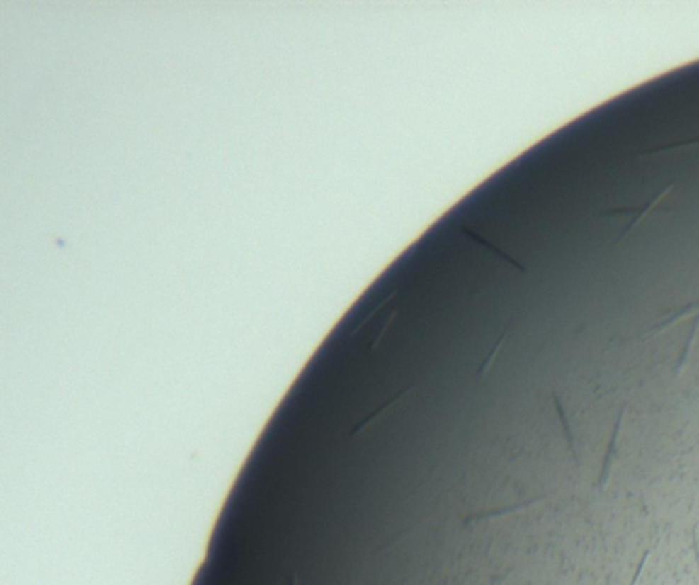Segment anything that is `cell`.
I'll list each match as a JSON object with an SVG mask.
<instances>
[{"label": "cell", "instance_id": "1", "mask_svg": "<svg viewBox=\"0 0 699 585\" xmlns=\"http://www.w3.org/2000/svg\"><path fill=\"white\" fill-rule=\"evenodd\" d=\"M673 187H675V183H671L666 189H661L659 194L654 195V199H652V201L644 204V206H642V208H638V210H636V208H620V210H613V212H609V216H627V224H625V228L622 230V236H625V234L630 233L632 228H636L642 220L650 214V212H652V210H654V208L661 204L666 195L671 194V189H673Z\"/></svg>", "mask_w": 699, "mask_h": 585}, {"label": "cell", "instance_id": "2", "mask_svg": "<svg viewBox=\"0 0 699 585\" xmlns=\"http://www.w3.org/2000/svg\"><path fill=\"white\" fill-rule=\"evenodd\" d=\"M687 316H699V300L698 302H689V304H685V306H681V308H675V311L666 312L662 318L657 321L654 327H650L648 331L644 333L642 339H652V337H657V335H661V333L669 331L673 325H677L679 321H685Z\"/></svg>", "mask_w": 699, "mask_h": 585}, {"label": "cell", "instance_id": "3", "mask_svg": "<svg viewBox=\"0 0 699 585\" xmlns=\"http://www.w3.org/2000/svg\"><path fill=\"white\" fill-rule=\"evenodd\" d=\"M623 417H625V409L620 413L618 417V423L613 428V433H611V440H609V446H607V452H605V458H603V467L601 472H599V481H597V487L605 489L607 483H609V477H611V470H613V458H615V452H618V438H620V431H622L623 425Z\"/></svg>", "mask_w": 699, "mask_h": 585}, {"label": "cell", "instance_id": "4", "mask_svg": "<svg viewBox=\"0 0 699 585\" xmlns=\"http://www.w3.org/2000/svg\"><path fill=\"white\" fill-rule=\"evenodd\" d=\"M540 503H544V499H535V501H527V503H523V506H513V507H499V509H494V511H486V513H480V516H476V518H470L467 522H476V520H490V518H505V516H511V513H517V511H521V509H525V507H535V506H540Z\"/></svg>", "mask_w": 699, "mask_h": 585}, {"label": "cell", "instance_id": "5", "mask_svg": "<svg viewBox=\"0 0 699 585\" xmlns=\"http://www.w3.org/2000/svg\"><path fill=\"white\" fill-rule=\"evenodd\" d=\"M657 545H659V542H654V545L650 546V548H648V550H646V552H644V555H642L640 565H638V569H636V573H634V579H632V581H630V585H636V584H638V581H640L642 571H644V565H646V561H648V557H650V555H652V550H654V548H657Z\"/></svg>", "mask_w": 699, "mask_h": 585}]
</instances>
